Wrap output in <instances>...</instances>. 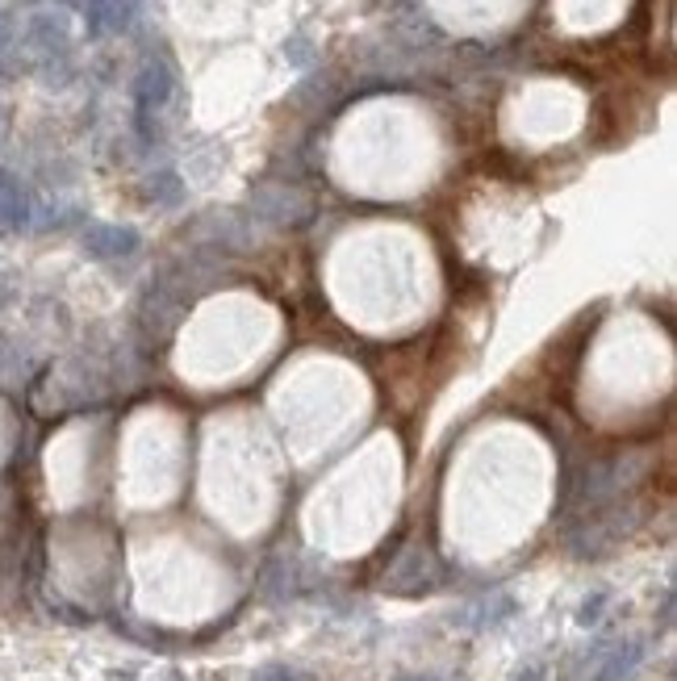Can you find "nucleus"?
<instances>
[{"mask_svg":"<svg viewBox=\"0 0 677 681\" xmlns=\"http://www.w3.org/2000/svg\"><path fill=\"white\" fill-rule=\"evenodd\" d=\"M602 606H606V594L586 598V602H581V610H577V623H581V627H594V623L602 619Z\"/></svg>","mask_w":677,"mask_h":681,"instance_id":"6e6552de","label":"nucleus"},{"mask_svg":"<svg viewBox=\"0 0 677 681\" xmlns=\"http://www.w3.org/2000/svg\"><path fill=\"white\" fill-rule=\"evenodd\" d=\"M439 581H443V565H439V556L427 544L402 548L398 556H393V565L385 569V577H381V585L389 594H406V598L439 590Z\"/></svg>","mask_w":677,"mask_h":681,"instance_id":"f257e3e1","label":"nucleus"},{"mask_svg":"<svg viewBox=\"0 0 677 681\" xmlns=\"http://www.w3.org/2000/svg\"><path fill=\"white\" fill-rule=\"evenodd\" d=\"M398 681H439V677H431V673H402Z\"/></svg>","mask_w":677,"mask_h":681,"instance_id":"1a4fd4ad","label":"nucleus"},{"mask_svg":"<svg viewBox=\"0 0 677 681\" xmlns=\"http://www.w3.org/2000/svg\"><path fill=\"white\" fill-rule=\"evenodd\" d=\"M264 594L272 602H285L289 594H297V569L289 565V560H272V565L264 569Z\"/></svg>","mask_w":677,"mask_h":681,"instance_id":"20e7f679","label":"nucleus"},{"mask_svg":"<svg viewBox=\"0 0 677 681\" xmlns=\"http://www.w3.org/2000/svg\"><path fill=\"white\" fill-rule=\"evenodd\" d=\"M640 661H644V644H640V640L598 644L590 681H632V673L640 669Z\"/></svg>","mask_w":677,"mask_h":681,"instance_id":"f03ea898","label":"nucleus"},{"mask_svg":"<svg viewBox=\"0 0 677 681\" xmlns=\"http://www.w3.org/2000/svg\"><path fill=\"white\" fill-rule=\"evenodd\" d=\"M134 247V234L130 230H113V226H101L88 234V251L92 255H126Z\"/></svg>","mask_w":677,"mask_h":681,"instance_id":"39448f33","label":"nucleus"},{"mask_svg":"<svg viewBox=\"0 0 677 681\" xmlns=\"http://www.w3.org/2000/svg\"><path fill=\"white\" fill-rule=\"evenodd\" d=\"M251 681H314V677L297 665H264V669H255Z\"/></svg>","mask_w":677,"mask_h":681,"instance_id":"0eeeda50","label":"nucleus"},{"mask_svg":"<svg viewBox=\"0 0 677 681\" xmlns=\"http://www.w3.org/2000/svg\"><path fill=\"white\" fill-rule=\"evenodd\" d=\"M515 615H519V602L510 594H485V598H477L469 610H464L460 623L473 627V631H489V627H502L506 619H515Z\"/></svg>","mask_w":677,"mask_h":681,"instance_id":"7ed1b4c3","label":"nucleus"},{"mask_svg":"<svg viewBox=\"0 0 677 681\" xmlns=\"http://www.w3.org/2000/svg\"><path fill=\"white\" fill-rule=\"evenodd\" d=\"M21 218H26V197L13 180H0V230L21 226Z\"/></svg>","mask_w":677,"mask_h":681,"instance_id":"423d86ee","label":"nucleus"}]
</instances>
